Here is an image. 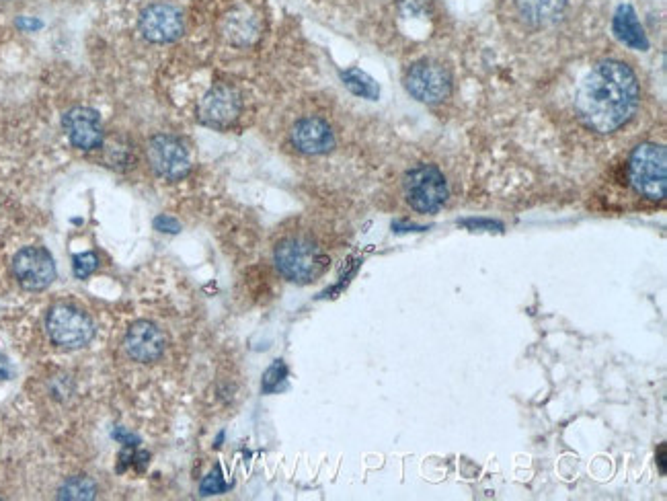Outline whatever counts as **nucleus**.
Wrapping results in <instances>:
<instances>
[{
    "instance_id": "1",
    "label": "nucleus",
    "mask_w": 667,
    "mask_h": 501,
    "mask_svg": "<svg viewBox=\"0 0 667 501\" xmlns=\"http://www.w3.org/2000/svg\"><path fill=\"white\" fill-rule=\"evenodd\" d=\"M639 101L641 89L635 70L622 60H602L581 81L575 109L587 128L612 134L631 122Z\"/></svg>"
},
{
    "instance_id": "2",
    "label": "nucleus",
    "mask_w": 667,
    "mask_h": 501,
    "mask_svg": "<svg viewBox=\"0 0 667 501\" xmlns=\"http://www.w3.org/2000/svg\"><path fill=\"white\" fill-rule=\"evenodd\" d=\"M629 181L637 194L661 202L667 189V152L655 142L639 144L629 159Z\"/></svg>"
},
{
    "instance_id": "3",
    "label": "nucleus",
    "mask_w": 667,
    "mask_h": 501,
    "mask_svg": "<svg viewBox=\"0 0 667 501\" xmlns=\"http://www.w3.org/2000/svg\"><path fill=\"white\" fill-rule=\"evenodd\" d=\"M280 274L294 284H310L329 269V257L308 239H288L276 249Z\"/></svg>"
},
{
    "instance_id": "4",
    "label": "nucleus",
    "mask_w": 667,
    "mask_h": 501,
    "mask_svg": "<svg viewBox=\"0 0 667 501\" xmlns=\"http://www.w3.org/2000/svg\"><path fill=\"white\" fill-rule=\"evenodd\" d=\"M450 189L444 173L436 165L421 163L405 175L407 204L419 214H434L448 202Z\"/></svg>"
},
{
    "instance_id": "5",
    "label": "nucleus",
    "mask_w": 667,
    "mask_h": 501,
    "mask_svg": "<svg viewBox=\"0 0 667 501\" xmlns=\"http://www.w3.org/2000/svg\"><path fill=\"white\" fill-rule=\"evenodd\" d=\"M405 87L417 101L427 103V105H436L450 97L452 74L446 66L438 62L421 60L407 70Z\"/></svg>"
},
{
    "instance_id": "6",
    "label": "nucleus",
    "mask_w": 667,
    "mask_h": 501,
    "mask_svg": "<svg viewBox=\"0 0 667 501\" xmlns=\"http://www.w3.org/2000/svg\"><path fill=\"white\" fill-rule=\"evenodd\" d=\"M46 325L52 341L66 350L83 348V345L93 339L95 333V325L89 315L68 304L52 308Z\"/></svg>"
},
{
    "instance_id": "7",
    "label": "nucleus",
    "mask_w": 667,
    "mask_h": 501,
    "mask_svg": "<svg viewBox=\"0 0 667 501\" xmlns=\"http://www.w3.org/2000/svg\"><path fill=\"white\" fill-rule=\"evenodd\" d=\"M13 272L25 290H44L56 280L52 255L42 247H27L15 255Z\"/></svg>"
},
{
    "instance_id": "8",
    "label": "nucleus",
    "mask_w": 667,
    "mask_h": 501,
    "mask_svg": "<svg viewBox=\"0 0 667 501\" xmlns=\"http://www.w3.org/2000/svg\"><path fill=\"white\" fill-rule=\"evenodd\" d=\"M148 161L156 173L171 181L183 179L191 169L187 148L177 138L165 136V134L154 136L150 140Z\"/></svg>"
},
{
    "instance_id": "9",
    "label": "nucleus",
    "mask_w": 667,
    "mask_h": 501,
    "mask_svg": "<svg viewBox=\"0 0 667 501\" xmlns=\"http://www.w3.org/2000/svg\"><path fill=\"white\" fill-rule=\"evenodd\" d=\"M241 115V95L228 85L210 89L198 105V118L212 128H226Z\"/></svg>"
},
{
    "instance_id": "10",
    "label": "nucleus",
    "mask_w": 667,
    "mask_h": 501,
    "mask_svg": "<svg viewBox=\"0 0 667 501\" xmlns=\"http://www.w3.org/2000/svg\"><path fill=\"white\" fill-rule=\"evenodd\" d=\"M140 29L146 40L154 44H169L183 33V15L173 5L156 3L144 9L140 17Z\"/></svg>"
},
{
    "instance_id": "11",
    "label": "nucleus",
    "mask_w": 667,
    "mask_h": 501,
    "mask_svg": "<svg viewBox=\"0 0 667 501\" xmlns=\"http://www.w3.org/2000/svg\"><path fill=\"white\" fill-rule=\"evenodd\" d=\"M64 130L72 146L95 150L103 144V126L99 113L89 107H76L64 115Z\"/></svg>"
},
{
    "instance_id": "12",
    "label": "nucleus",
    "mask_w": 667,
    "mask_h": 501,
    "mask_svg": "<svg viewBox=\"0 0 667 501\" xmlns=\"http://www.w3.org/2000/svg\"><path fill=\"white\" fill-rule=\"evenodd\" d=\"M126 350L138 362H154L165 352V335L150 321H138L126 335Z\"/></svg>"
},
{
    "instance_id": "13",
    "label": "nucleus",
    "mask_w": 667,
    "mask_h": 501,
    "mask_svg": "<svg viewBox=\"0 0 667 501\" xmlns=\"http://www.w3.org/2000/svg\"><path fill=\"white\" fill-rule=\"evenodd\" d=\"M292 144L304 154H327L335 148V134L321 118H304L292 128Z\"/></svg>"
},
{
    "instance_id": "14",
    "label": "nucleus",
    "mask_w": 667,
    "mask_h": 501,
    "mask_svg": "<svg viewBox=\"0 0 667 501\" xmlns=\"http://www.w3.org/2000/svg\"><path fill=\"white\" fill-rule=\"evenodd\" d=\"M518 15L532 27H548L563 19L567 0H516Z\"/></svg>"
},
{
    "instance_id": "15",
    "label": "nucleus",
    "mask_w": 667,
    "mask_h": 501,
    "mask_svg": "<svg viewBox=\"0 0 667 501\" xmlns=\"http://www.w3.org/2000/svg\"><path fill=\"white\" fill-rule=\"evenodd\" d=\"M612 29H614V35L624 46H629V48L639 50V52L649 50L647 33L643 29V25L639 23V17H637V13L631 5H620L618 7V11L614 13Z\"/></svg>"
},
{
    "instance_id": "16",
    "label": "nucleus",
    "mask_w": 667,
    "mask_h": 501,
    "mask_svg": "<svg viewBox=\"0 0 667 501\" xmlns=\"http://www.w3.org/2000/svg\"><path fill=\"white\" fill-rule=\"evenodd\" d=\"M224 35L234 46H249L257 40L259 35V21L251 11L237 9L226 15L224 19Z\"/></svg>"
},
{
    "instance_id": "17",
    "label": "nucleus",
    "mask_w": 667,
    "mask_h": 501,
    "mask_svg": "<svg viewBox=\"0 0 667 501\" xmlns=\"http://www.w3.org/2000/svg\"><path fill=\"white\" fill-rule=\"evenodd\" d=\"M341 79H343V85L353 95H358V97L368 99V101H376L380 97V87L376 85V81L360 68H349V70L341 72Z\"/></svg>"
},
{
    "instance_id": "18",
    "label": "nucleus",
    "mask_w": 667,
    "mask_h": 501,
    "mask_svg": "<svg viewBox=\"0 0 667 501\" xmlns=\"http://www.w3.org/2000/svg\"><path fill=\"white\" fill-rule=\"evenodd\" d=\"M95 495H97V487L89 477H72L60 489V499L85 501V499H93Z\"/></svg>"
},
{
    "instance_id": "19",
    "label": "nucleus",
    "mask_w": 667,
    "mask_h": 501,
    "mask_svg": "<svg viewBox=\"0 0 667 501\" xmlns=\"http://www.w3.org/2000/svg\"><path fill=\"white\" fill-rule=\"evenodd\" d=\"M97 269V257L93 253H81L74 257V274L76 278H89Z\"/></svg>"
},
{
    "instance_id": "20",
    "label": "nucleus",
    "mask_w": 667,
    "mask_h": 501,
    "mask_svg": "<svg viewBox=\"0 0 667 501\" xmlns=\"http://www.w3.org/2000/svg\"><path fill=\"white\" fill-rule=\"evenodd\" d=\"M284 378H286V366H284L282 360H278L276 364H273V366L267 370V374H265V378H263V391H265V393L276 391V389H278V384H280Z\"/></svg>"
},
{
    "instance_id": "21",
    "label": "nucleus",
    "mask_w": 667,
    "mask_h": 501,
    "mask_svg": "<svg viewBox=\"0 0 667 501\" xmlns=\"http://www.w3.org/2000/svg\"><path fill=\"white\" fill-rule=\"evenodd\" d=\"M460 226H466L470 230H495V233H501L503 230V224L497 222V220H487V218H466V220H460L458 222Z\"/></svg>"
},
{
    "instance_id": "22",
    "label": "nucleus",
    "mask_w": 667,
    "mask_h": 501,
    "mask_svg": "<svg viewBox=\"0 0 667 501\" xmlns=\"http://www.w3.org/2000/svg\"><path fill=\"white\" fill-rule=\"evenodd\" d=\"M224 489H226V483L220 475V469L212 471L202 483V495H216V493H222Z\"/></svg>"
},
{
    "instance_id": "23",
    "label": "nucleus",
    "mask_w": 667,
    "mask_h": 501,
    "mask_svg": "<svg viewBox=\"0 0 667 501\" xmlns=\"http://www.w3.org/2000/svg\"><path fill=\"white\" fill-rule=\"evenodd\" d=\"M154 226L159 228V230H163V233H169V235L179 233V222L175 218H171V216H159V218L154 220Z\"/></svg>"
},
{
    "instance_id": "24",
    "label": "nucleus",
    "mask_w": 667,
    "mask_h": 501,
    "mask_svg": "<svg viewBox=\"0 0 667 501\" xmlns=\"http://www.w3.org/2000/svg\"><path fill=\"white\" fill-rule=\"evenodd\" d=\"M11 376V368L5 358H0V380H7Z\"/></svg>"
},
{
    "instance_id": "25",
    "label": "nucleus",
    "mask_w": 667,
    "mask_h": 501,
    "mask_svg": "<svg viewBox=\"0 0 667 501\" xmlns=\"http://www.w3.org/2000/svg\"><path fill=\"white\" fill-rule=\"evenodd\" d=\"M657 462H659V469L661 473L665 475V444L659 446V456H657Z\"/></svg>"
}]
</instances>
